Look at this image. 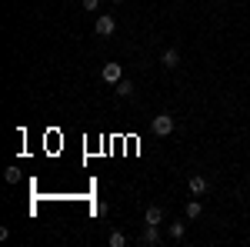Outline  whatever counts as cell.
Returning a JSON list of instances; mask_svg holds the SVG:
<instances>
[{"mask_svg": "<svg viewBox=\"0 0 250 247\" xmlns=\"http://www.w3.org/2000/svg\"><path fill=\"white\" fill-rule=\"evenodd\" d=\"M150 131H154L157 137H170V134H173V114H167V111L157 114L154 120H150Z\"/></svg>", "mask_w": 250, "mask_h": 247, "instance_id": "cell-1", "label": "cell"}, {"mask_svg": "<svg viewBox=\"0 0 250 247\" xmlns=\"http://www.w3.org/2000/svg\"><path fill=\"white\" fill-rule=\"evenodd\" d=\"M94 30H97V37H114V30H117V20L110 17V14H100L94 23Z\"/></svg>", "mask_w": 250, "mask_h": 247, "instance_id": "cell-2", "label": "cell"}, {"mask_svg": "<svg viewBox=\"0 0 250 247\" xmlns=\"http://www.w3.org/2000/svg\"><path fill=\"white\" fill-rule=\"evenodd\" d=\"M100 77H104V84H117V80H124V67L120 64H104Z\"/></svg>", "mask_w": 250, "mask_h": 247, "instance_id": "cell-3", "label": "cell"}, {"mask_svg": "<svg viewBox=\"0 0 250 247\" xmlns=\"http://www.w3.org/2000/svg\"><path fill=\"white\" fill-rule=\"evenodd\" d=\"M160 64H164L167 70H177V67H180V50H177V47H167V50L160 54Z\"/></svg>", "mask_w": 250, "mask_h": 247, "instance_id": "cell-4", "label": "cell"}, {"mask_svg": "<svg viewBox=\"0 0 250 247\" xmlns=\"http://www.w3.org/2000/svg\"><path fill=\"white\" fill-rule=\"evenodd\" d=\"M207 190H210L207 177H204V174H193V177H190V194H193V197H204Z\"/></svg>", "mask_w": 250, "mask_h": 247, "instance_id": "cell-5", "label": "cell"}, {"mask_svg": "<svg viewBox=\"0 0 250 247\" xmlns=\"http://www.w3.org/2000/svg\"><path fill=\"white\" fill-rule=\"evenodd\" d=\"M140 244H147V247H157V244H160V230H157V224H147V227H144Z\"/></svg>", "mask_w": 250, "mask_h": 247, "instance_id": "cell-6", "label": "cell"}, {"mask_svg": "<svg viewBox=\"0 0 250 247\" xmlns=\"http://www.w3.org/2000/svg\"><path fill=\"white\" fill-rule=\"evenodd\" d=\"M144 221L147 224H164V210L157 207V204H150V207L144 210Z\"/></svg>", "mask_w": 250, "mask_h": 247, "instance_id": "cell-7", "label": "cell"}, {"mask_svg": "<svg viewBox=\"0 0 250 247\" xmlns=\"http://www.w3.org/2000/svg\"><path fill=\"white\" fill-rule=\"evenodd\" d=\"M114 90H117V97H134V84L124 77V80H117V84H114Z\"/></svg>", "mask_w": 250, "mask_h": 247, "instance_id": "cell-8", "label": "cell"}, {"mask_svg": "<svg viewBox=\"0 0 250 247\" xmlns=\"http://www.w3.org/2000/svg\"><path fill=\"white\" fill-rule=\"evenodd\" d=\"M107 247H127V234H124V230H110Z\"/></svg>", "mask_w": 250, "mask_h": 247, "instance_id": "cell-9", "label": "cell"}, {"mask_svg": "<svg viewBox=\"0 0 250 247\" xmlns=\"http://www.w3.org/2000/svg\"><path fill=\"white\" fill-rule=\"evenodd\" d=\"M167 234H170L173 241H184V234H187V224H180V221H177V224H170V227H167Z\"/></svg>", "mask_w": 250, "mask_h": 247, "instance_id": "cell-10", "label": "cell"}, {"mask_svg": "<svg viewBox=\"0 0 250 247\" xmlns=\"http://www.w3.org/2000/svg\"><path fill=\"white\" fill-rule=\"evenodd\" d=\"M200 214H204V204H200V201H190V204H187V221H197Z\"/></svg>", "mask_w": 250, "mask_h": 247, "instance_id": "cell-11", "label": "cell"}, {"mask_svg": "<svg viewBox=\"0 0 250 247\" xmlns=\"http://www.w3.org/2000/svg\"><path fill=\"white\" fill-rule=\"evenodd\" d=\"M3 180H7V184H17L20 180V167H7V171H3Z\"/></svg>", "mask_w": 250, "mask_h": 247, "instance_id": "cell-12", "label": "cell"}, {"mask_svg": "<svg viewBox=\"0 0 250 247\" xmlns=\"http://www.w3.org/2000/svg\"><path fill=\"white\" fill-rule=\"evenodd\" d=\"M80 7H83V10H97V7H100V0H80Z\"/></svg>", "mask_w": 250, "mask_h": 247, "instance_id": "cell-13", "label": "cell"}, {"mask_svg": "<svg viewBox=\"0 0 250 247\" xmlns=\"http://www.w3.org/2000/svg\"><path fill=\"white\" fill-rule=\"evenodd\" d=\"M114 3H124V0H114Z\"/></svg>", "mask_w": 250, "mask_h": 247, "instance_id": "cell-14", "label": "cell"}]
</instances>
